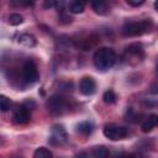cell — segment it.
Here are the masks:
<instances>
[{"instance_id":"1","label":"cell","mask_w":158,"mask_h":158,"mask_svg":"<svg viewBox=\"0 0 158 158\" xmlns=\"http://www.w3.org/2000/svg\"><path fill=\"white\" fill-rule=\"evenodd\" d=\"M93 60H94V65L96 67V69L105 72L115 64L116 54H115L114 49H111L109 47H101V48L96 49V52L94 53Z\"/></svg>"},{"instance_id":"2","label":"cell","mask_w":158,"mask_h":158,"mask_svg":"<svg viewBox=\"0 0 158 158\" xmlns=\"http://www.w3.org/2000/svg\"><path fill=\"white\" fill-rule=\"evenodd\" d=\"M153 27V22L149 19H144L142 21L126 22L122 27V33L127 37H137L149 32Z\"/></svg>"},{"instance_id":"3","label":"cell","mask_w":158,"mask_h":158,"mask_svg":"<svg viewBox=\"0 0 158 158\" xmlns=\"http://www.w3.org/2000/svg\"><path fill=\"white\" fill-rule=\"evenodd\" d=\"M104 136L111 141H118V139H123L125 137H127L128 131L126 127L116 125V123H107L104 127Z\"/></svg>"},{"instance_id":"4","label":"cell","mask_w":158,"mask_h":158,"mask_svg":"<svg viewBox=\"0 0 158 158\" xmlns=\"http://www.w3.org/2000/svg\"><path fill=\"white\" fill-rule=\"evenodd\" d=\"M47 107H48L51 114H53V115H62L65 111L67 101L60 95H53V96H51L48 99Z\"/></svg>"},{"instance_id":"5","label":"cell","mask_w":158,"mask_h":158,"mask_svg":"<svg viewBox=\"0 0 158 158\" xmlns=\"http://www.w3.org/2000/svg\"><path fill=\"white\" fill-rule=\"evenodd\" d=\"M22 77L27 84H33L38 80V70L32 60H27L22 65Z\"/></svg>"},{"instance_id":"6","label":"cell","mask_w":158,"mask_h":158,"mask_svg":"<svg viewBox=\"0 0 158 158\" xmlns=\"http://www.w3.org/2000/svg\"><path fill=\"white\" fill-rule=\"evenodd\" d=\"M14 121L19 125H25L30 121L31 118V114H30V110L28 107H26L25 105H20V106H16V109H14Z\"/></svg>"},{"instance_id":"7","label":"cell","mask_w":158,"mask_h":158,"mask_svg":"<svg viewBox=\"0 0 158 158\" xmlns=\"http://www.w3.org/2000/svg\"><path fill=\"white\" fill-rule=\"evenodd\" d=\"M67 141V132L62 125H54L52 128V135L49 142L53 144H62Z\"/></svg>"},{"instance_id":"8","label":"cell","mask_w":158,"mask_h":158,"mask_svg":"<svg viewBox=\"0 0 158 158\" xmlns=\"http://www.w3.org/2000/svg\"><path fill=\"white\" fill-rule=\"evenodd\" d=\"M95 89H96V84H95V80L91 77L81 78V80L79 83V90L83 95H85V96L93 95L95 93Z\"/></svg>"},{"instance_id":"9","label":"cell","mask_w":158,"mask_h":158,"mask_svg":"<svg viewBox=\"0 0 158 158\" xmlns=\"http://www.w3.org/2000/svg\"><path fill=\"white\" fill-rule=\"evenodd\" d=\"M158 125V115H149L143 122H142V131L143 132H149L152 131L156 126Z\"/></svg>"},{"instance_id":"10","label":"cell","mask_w":158,"mask_h":158,"mask_svg":"<svg viewBox=\"0 0 158 158\" xmlns=\"http://www.w3.org/2000/svg\"><path fill=\"white\" fill-rule=\"evenodd\" d=\"M91 156L93 158H109L110 151L105 146H96L91 149Z\"/></svg>"},{"instance_id":"11","label":"cell","mask_w":158,"mask_h":158,"mask_svg":"<svg viewBox=\"0 0 158 158\" xmlns=\"http://www.w3.org/2000/svg\"><path fill=\"white\" fill-rule=\"evenodd\" d=\"M126 52L128 54H133L137 58H142L143 57V47L139 43H132V44H130L126 48Z\"/></svg>"},{"instance_id":"12","label":"cell","mask_w":158,"mask_h":158,"mask_svg":"<svg viewBox=\"0 0 158 158\" xmlns=\"http://www.w3.org/2000/svg\"><path fill=\"white\" fill-rule=\"evenodd\" d=\"M93 10L99 15H105L109 12V6L105 1H93L91 2Z\"/></svg>"},{"instance_id":"13","label":"cell","mask_w":158,"mask_h":158,"mask_svg":"<svg viewBox=\"0 0 158 158\" xmlns=\"http://www.w3.org/2000/svg\"><path fill=\"white\" fill-rule=\"evenodd\" d=\"M77 131L84 136H89L91 132H93V125L91 122H88V121H84V122H80L78 126H77Z\"/></svg>"},{"instance_id":"14","label":"cell","mask_w":158,"mask_h":158,"mask_svg":"<svg viewBox=\"0 0 158 158\" xmlns=\"http://www.w3.org/2000/svg\"><path fill=\"white\" fill-rule=\"evenodd\" d=\"M19 42L26 47H33L36 44V40L31 35H21L19 38Z\"/></svg>"},{"instance_id":"15","label":"cell","mask_w":158,"mask_h":158,"mask_svg":"<svg viewBox=\"0 0 158 158\" xmlns=\"http://www.w3.org/2000/svg\"><path fill=\"white\" fill-rule=\"evenodd\" d=\"M33 158H52V152L46 147H40L35 151Z\"/></svg>"},{"instance_id":"16","label":"cell","mask_w":158,"mask_h":158,"mask_svg":"<svg viewBox=\"0 0 158 158\" xmlns=\"http://www.w3.org/2000/svg\"><path fill=\"white\" fill-rule=\"evenodd\" d=\"M69 11L73 14H80L84 11V4L79 1H73L69 4Z\"/></svg>"},{"instance_id":"17","label":"cell","mask_w":158,"mask_h":158,"mask_svg":"<svg viewBox=\"0 0 158 158\" xmlns=\"http://www.w3.org/2000/svg\"><path fill=\"white\" fill-rule=\"evenodd\" d=\"M102 99H104V102L105 104L111 105V104H114L116 101V95H115V93L112 90H106L104 93V95H102Z\"/></svg>"},{"instance_id":"18","label":"cell","mask_w":158,"mask_h":158,"mask_svg":"<svg viewBox=\"0 0 158 158\" xmlns=\"http://www.w3.org/2000/svg\"><path fill=\"white\" fill-rule=\"evenodd\" d=\"M10 107H11V101H10V99H7L5 95H1V96H0V109H1V111L5 112V111L10 110Z\"/></svg>"},{"instance_id":"19","label":"cell","mask_w":158,"mask_h":158,"mask_svg":"<svg viewBox=\"0 0 158 158\" xmlns=\"http://www.w3.org/2000/svg\"><path fill=\"white\" fill-rule=\"evenodd\" d=\"M22 21H23V19L20 14H11L9 16V23L12 26H17V25L22 23Z\"/></svg>"},{"instance_id":"20","label":"cell","mask_w":158,"mask_h":158,"mask_svg":"<svg viewBox=\"0 0 158 158\" xmlns=\"http://www.w3.org/2000/svg\"><path fill=\"white\" fill-rule=\"evenodd\" d=\"M58 20H59V22L60 23H69V22H72V17L68 15V14H65L63 10L60 11V14H59V16H58Z\"/></svg>"},{"instance_id":"21","label":"cell","mask_w":158,"mask_h":158,"mask_svg":"<svg viewBox=\"0 0 158 158\" xmlns=\"http://www.w3.org/2000/svg\"><path fill=\"white\" fill-rule=\"evenodd\" d=\"M120 158H142V156L139 153H123Z\"/></svg>"},{"instance_id":"22","label":"cell","mask_w":158,"mask_h":158,"mask_svg":"<svg viewBox=\"0 0 158 158\" xmlns=\"http://www.w3.org/2000/svg\"><path fill=\"white\" fill-rule=\"evenodd\" d=\"M127 4L131 6H141L144 4V0H127Z\"/></svg>"},{"instance_id":"23","label":"cell","mask_w":158,"mask_h":158,"mask_svg":"<svg viewBox=\"0 0 158 158\" xmlns=\"http://www.w3.org/2000/svg\"><path fill=\"white\" fill-rule=\"evenodd\" d=\"M60 4L59 2H54V1H47L44 2V6L46 7H54V6H59Z\"/></svg>"},{"instance_id":"24","label":"cell","mask_w":158,"mask_h":158,"mask_svg":"<svg viewBox=\"0 0 158 158\" xmlns=\"http://www.w3.org/2000/svg\"><path fill=\"white\" fill-rule=\"evenodd\" d=\"M77 158H88V156H86L85 152H80V153L77 154Z\"/></svg>"},{"instance_id":"25","label":"cell","mask_w":158,"mask_h":158,"mask_svg":"<svg viewBox=\"0 0 158 158\" xmlns=\"http://www.w3.org/2000/svg\"><path fill=\"white\" fill-rule=\"evenodd\" d=\"M154 7H156V10L158 11V0H157V1L154 2Z\"/></svg>"},{"instance_id":"26","label":"cell","mask_w":158,"mask_h":158,"mask_svg":"<svg viewBox=\"0 0 158 158\" xmlns=\"http://www.w3.org/2000/svg\"><path fill=\"white\" fill-rule=\"evenodd\" d=\"M157 73H158V65H157Z\"/></svg>"},{"instance_id":"27","label":"cell","mask_w":158,"mask_h":158,"mask_svg":"<svg viewBox=\"0 0 158 158\" xmlns=\"http://www.w3.org/2000/svg\"><path fill=\"white\" fill-rule=\"evenodd\" d=\"M14 158H20V157H14Z\"/></svg>"}]
</instances>
